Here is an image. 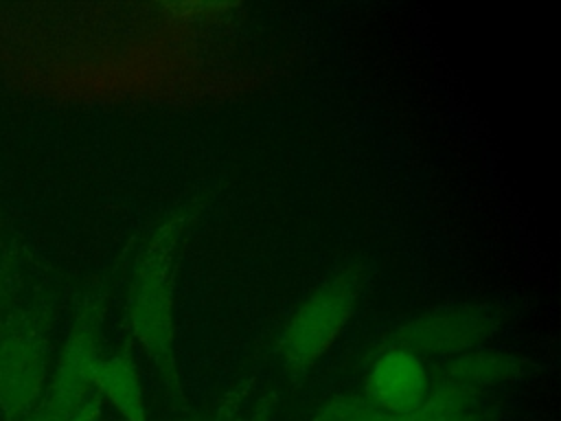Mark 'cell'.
I'll return each mask as SVG.
<instances>
[{
    "label": "cell",
    "instance_id": "cell-1",
    "mask_svg": "<svg viewBox=\"0 0 561 421\" xmlns=\"http://www.w3.org/2000/svg\"><path fill=\"white\" fill-rule=\"evenodd\" d=\"M191 213L167 217L140 250L127 296V322L136 342L160 375L171 401L182 410L186 397L175 344V270Z\"/></svg>",
    "mask_w": 561,
    "mask_h": 421
},
{
    "label": "cell",
    "instance_id": "cell-2",
    "mask_svg": "<svg viewBox=\"0 0 561 421\" xmlns=\"http://www.w3.org/2000/svg\"><path fill=\"white\" fill-rule=\"evenodd\" d=\"M366 283V263L351 261L329 274L289 316L276 353L291 382L300 384L340 340L359 307Z\"/></svg>",
    "mask_w": 561,
    "mask_h": 421
},
{
    "label": "cell",
    "instance_id": "cell-3",
    "mask_svg": "<svg viewBox=\"0 0 561 421\" xmlns=\"http://www.w3.org/2000/svg\"><path fill=\"white\" fill-rule=\"evenodd\" d=\"M502 327V311L491 303H456L425 309L401 322L386 346L425 355H460L484 346Z\"/></svg>",
    "mask_w": 561,
    "mask_h": 421
},
{
    "label": "cell",
    "instance_id": "cell-4",
    "mask_svg": "<svg viewBox=\"0 0 561 421\" xmlns=\"http://www.w3.org/2000/svg\"><path fill=\"white\" fill-rule=\"evenodd\" d=\"M50 377L46 340L18 329L0 340V419L20 421L42 401Z\"/></svg>",
    "mask_w": 561,
    "mask_h": 421
},
{
    "label": "cell",
    "instance_id": "cell-5",
    "mask_svg": "<svg viewBox=\"0 0 561 421\" xmlns=\"http://www.w3.org/2000/svg\"><path fill=\"white\" fill-rule=\"evenodd\" d=\"M99 327H101V311L96 307H85L77 318L70 335L66 338L64 349L48 377V386L42 397V403L59 421H68V417L94 390L92 375L101 357Z\"/></svg>",
    "mask_w": 561,
    "mask_h": 421
},
{
    "label": "cell",
    "instance_id": "cell-6",
    "mask_svg": "<svg viewBox=\"0 0 561 421\" xmlns=\"http://www.w3.org/2000/svg\"><path fill=\"white\" fill-rule=\"evenodd\" d=\"M430 390L432 379L421 355L408 349L383 346L373 357L359 395L386 414L405 417L425 401Z\"/></svg>",
    "mask_w": 561,
    "mask_h": 421
},
{
    "label": "cell",
    "instance_id": "cell-7",
    "mask_svg": "<svg viewBox=\"0 0 561 421\" xmlns=\"http://www.w3.org/2000/svg\"><path fill=\"white\" fill-rule=\"evenodd\" d=\"M533 371L535 364L526 355L504 349L476 346L449 357L443 366V379L482 392L486 388L519 382Z\"/></svg>",
    "mask_w": 561,
    "mask_h": 421
},
{
    "label": "cell",
    "instance_id": "cell-8",
    "mask_svg": "<svg viewBox=\"0 0 561 421\" xmlns=\"http://www.w3.org/2000/svg\"><path fill=\"white\" fill-rule=\"evenodd\" d=\"M92 388L125 421H149L142 382L127 353L101 355L92 375Z\"/></svg>",
    "mask_w": 561,
    "mask_h": 421
},
{
    "label": "cell",
    "instance_id": "cell-9",
    "mask_svg": "<svg viewBox=\"0 0 561 421\" xmlns=\"http://www.w3.org/2000/svg\"><path fill=\"white\" fill-rule=\"evenodd\" d=\"M390 421H489V412L480 390L440 379L414 412L405 417L390 414Z\"/></svg>",
    "mask_w": 561,
    "mask_h": 421
},
{
    "label": "cell",
    "instance_id": "cell-10",
    "mask_svg": "<svg viewBox=\"0 0 561 421\" xmlns=\"http://www.w3.org/2000/svg\"><path fill=\"white\" fill-rule=\"evenodd\" d=\"M368 401L357 392H342L329 397L320 408L311 414L309 421H362Z\"/></svg>",
    "mask_w": 561,
    "mask_h": 421
},
{
    "label": "cell",
    "instance_id": "cell-11",
    "mask_svg": "<svg viewBox=\"0 0 561 421\" xmlns=\"http://www.w3.org/2000/svg\"><path fill=\"white\" fill-rule=\"evenodd\" d=\"M68 421H103V399L99 392H90L85 401L68 417Z\"/></svg>",
    "mask_w": 561,
    "mask_h": 421
},
{
    "label": "cell",
    "instance_id": "cell-12",
    "mask_svg": "<svg viewBox=\"0 0 561 421\" xmlns=\"http://www.w3.org/2000/svg\"><path fill=\"white\" fill-rule=\"evenodd\" d=\"M20 421H59L42 401L37 403V408L35 410H31L24 419H20Z\"/></svg>",
    "mask_w": 561,
    "mask_h": 421
},
{
    "label": "cell",
    "instance_id": "cell-13",
    "mask_svg": "<svg viewBox=\"0 0 561 421\" xmlns=\"http://www.w3.org/2000/svg\"><path fill=\"white\" fill-rule=\"evenodd\" d=\"M234 399H232V395L228 397V401L226 403H221V408L217 410V417L213 419V421H232L234 419Z\"/></svg>",
    "mask_w": 561,
    "mask_h": 421
},
{
    "label": "cell",
    "instance_id": "cell-14",
    "mask_svg": "<svg viewBox=\"0 0 561 421\" xmlns=\"http://www.w3.org/2000/svg\"><path fill=\"white\" fill-rule=\"evenodd\" d=\"M232 421H237V419H232Z\"/></svg>",
    "mask_w": 561,
    "mask_h": 421
}]
</instances>
